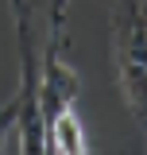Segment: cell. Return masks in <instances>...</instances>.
Returning <instances> with one entry per match:
<instances>
[{
    "instance_id": "277c9868",
    "label": "cell",
    "mask_w": 147,
    "mask_h": 155,
    "mask_svg": "<svg viewBox=\"0 0 147 155\" xmlns=\"http://www.w3.org/2000/svg\"><path fill=\"white\" fill-rule=\"evenodd\" d=\"M19 93L0 105V151H19Z\"/></svg>"
},
{
    "instance_id": "7a4b0ae2",
    "label": "cell",
    "mask_w": 147,
    "mask_h": 155,
    "mask_svg": "<svg viewBox=\"0 0 147 155\" xmlns=\"http://www.w3.org/2000/svg\"><path fill=\"white\" fill-rule=\"evenodd\" d=\"M51 35H47V51H43V70H39V116L43 124L51 116L74 109V101L81 93V81H77V70L62 58L66 51V0H54V12H51Z\"/></svg>"
},
{
    "instance_id": "6da1fadb",
    "label": "cell",
    "mask_w": 147,
    "mask_h": 155,
    "mask_svg": "<svg viewBox=\"0 0 147 155\" xmlns=\"http://www.w3.org/2000/svg\"><path fill=\"white\" fill-rule=\"evenodd\" d=\"M109 39L120 101L147 132V0H112Z\"/></svg>"
},
{
    "instance_id": "3957f363",
    "label": "cell",
    "mask_w": 147,
    "mask_h": 155,
    "mask_svg": "<svg viewBox=\"0 0 147 155\" xmlns=\"http://www.w3.org/2000/svg\"><path fill=\"white\" fill-rule=\"evenodd\" d=\"M43 151H62V155H85L89 151V140H85V128L74 109L51 116L43 124Z\"/></svg>"
}]
</instances>
